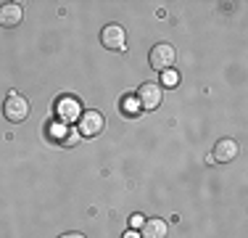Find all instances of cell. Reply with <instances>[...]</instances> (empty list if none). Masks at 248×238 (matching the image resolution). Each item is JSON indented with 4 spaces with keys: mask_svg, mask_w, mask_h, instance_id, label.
<instances>
[{
    "mask_svg": "<svg viewBox=\"0 0 248 238\" xmlns=\"http://www.w3.org/2000/svg\"><path fill=\"white\" fill-rule=\"evenodd\" d=\"M56 111H58V117H61V122H77V119L82 117L79 101L72 98V95H66V98L58 101V103H56Z\"/></svg>",
    "mask_w": 248,
    "mask_h": 238,
    "instance_id": "cell-6",
    "label": "cell"
},
{
    "mask_svg": "<svg viewBox=\"0 0 248 238\" xmlns=\"http://www.w3.org/2000/svg\"><path fill=\"white\" fill-rule=\"evenodd\" d=\"M174 56H177V53H174V48L169 45V43H158V45L151 51V67L164 74V71H169V69H172Z\"/></svg>",
    "mask_w": 248,
    "mask_h": 238,
    "instance_id": "cell-2",
    "label": "cell"
},
{
    "mask_svg": "<svg viewBox=\"0 0 248 238\" xmlns=\"http://www.w3.org/2000/svg\"><path fill=\"white\" fill-rule=\"evenodd\" d=\"M161 82H164L167 87H174L177 82H180V74H177L174 69H169V71H164V74H161Z\"/></svg>",
    "mask_w": 248,
    "mask_h": 238,
    "instance_id": "cell-10",
    "label": "cell"
},
{
    "mask_svg": "<svg viewBox=\"0 0 248 238\" xmlns=\"http://www.w3.org/2000/svg\"><path fill=\"white\" fill-rule=\"evenodd\" d=\"M21 19H24V8H21L19 3L0 5V27L14 29V27H19V24H21Z\"/></svg>",
    "mask_w": 248,
    "mask_h": 238,
    "instance_id": "cell-7",
    "label": "cell"
},
{
    "mask_svg": "<svg viewBox=\"0 0 248 238\" xmlns=\"http://www.w3.org/2000/svg\"><path fill=\"white\" fill-rule=\"evenodd\" d=\"M100 43L108 48V51H124V45H127V32H124V27H119V24H108V27L103 29V34H100Z\"/></svg>",
    "mask_w": 248,
    "mask_h": 238,
    "instance_id": "cell-5",
    "label": "cell"
},
{
    "mask_svg": "<svg viewBox=\"0 0 248 238\" xmlns=\"http://www.w3.org/2000/svg\"><path fill=\"white\" fill-rule=\"evenodd\" d=\"M161 98H164V90L161 85H153V82H145L143 87L138 90V103L143 111H153L161 106Z\"/></svg>",
    "mask_w": 248,
    "mask_h": 238,
    "instance_id": "cell-3",
    "label": "cell"
},
{
    "mask_svg": "<svg viewBox=\"0 0 248 238\" xmlns=\"http://www.w3.org/2000/svg\"><path fill=\"white\" fill-rule=\"evenodd\" d=\"M124 109H129V111H127V114H138V109H140V103H138V101H132V98H129V101H124Z\"/></svg>",
    "mask_w": 248,
    "mask_h": 238,
    "instance_id": "cell-13",
    "label": "cell"
},
{
    "mask_svg": "<svg viewBox=\"0 0 248 238\" xmlns=\"http://www.w3.org/2000/svg\"><path fill=\"white\" fill-rule=\"evenodd\" d=\"M143 214H132V228H143Z\"/></svg>",
    "mask_w": 248,
    "mask_h": 238,
    "instance_id": "cell-14",
    "label": "cell"
},
{
    "mask_svg": "<svg viewBox=\"0 0 248 238\" xmlns=\"http://www.w3.org/2000/svg\"><path fill=\"white\" fill-rule=\"evenodd\" d=\"M124 238H140V233H138V230H127V233H124Z\"/></svg>",
    "mask_w": 248,
    "mask_h": 238,
    "instance_id": "cell-15",
    "label": "cell"
},
{
    "mask_svg": "<svg viewBox=\"0 0 248 238\" xmlns=\"http://www.w3.org/2000/svg\"><path fill=\"white\" fill-rule=\"evenodd\" d=\"M235 156H238V143H235L232 138H222L214 146V159H217V162L227 164V162H232Z\"/></svg>",
    "mask_w": 248,
    "mask_h": 238,
    "instance_id": "cell-9",
    "label": "cell"
},
{
    "mask_svg": "<svg viewBox=\"0 0 248 238\" xmlns=\"http://www.w3.org/2000/svg\"><path fill=\"white\" fill-rule=\"evenodd\" d=\"M79 130H69V135L63 138V146H74V143H79Z\"/></svg>",
    "mask_w": 248,
    "mask_h": 238,
    "instance_id": "cell-12",
    "label": "cell"
},
{
    "mask_svg": "<svg viewBox=\"0 0 248 238\" xmlns=\"http://www.w3.org/2000/svg\"><path fill=\"white\" fill-rule=\"evenodd\" d=\"M79 122V135H85V138H93V135H98V133H103V127H106V119L100 111H82V117L77 119Z\"/></svg>",
    "mask_w": 248,
    "mask_h": 238,
    "instance_id": "cell-4",
    "label": "cell"
},
{
    "mask_svg": "<svg viewBox=\"0 0 248 238\" xmlns=\"http://www.w3.org/2000/svg\"><path fill=\"white\" fill-rule=\"evenodd\" d=\"M61 238H85V236H82V233H63Z\"/></svg>",
    "mask_w": 248,
    "mask_h": 238,
    "instance_id": "cell-16",
    "label": "cell"
},
{
    "mask_svg": "<svg viewBox=\"0 0 248 238\" xmlns=\"http://www.w3.org/2000/svg\"><path fill=\"white\" fill-rule=\"evenodd\" d=\"M63 133H69L66 124H58V122H53V124H50V135H53L56 140H63Z\"/></svg>",
    "mask_w": 248,
    "mask_h": 238,
    "instance_id": "cell-11",
    "label": "cell"
},
{
    "mask_svg": "<svg viewBox=\"0 0 248 238\" xmlns=\"http://www.w3.org/2000/svg\"><path fill=\"white\" fill-rule=\"evenodd\" d=\"M3 114H5L8 122H24V119L29 117L27 98H21L19 93H11L8 98H5V103H3Z\"/></svg>",
    "mask_w": 248,
    "mask_h": 238,
    "instance_id": "cell-1",
    "label": "cell"
},
{
    "mask_svg": "<svg viewBox=\"0 0 248 238\" xmlns=\"http://www.w3.org/2000/svg\"><path fill=\"white\" fill-rule=\"evenodd\" d=\"M167 233H169V225L161 217L145 220L143 228H140V238H167Z\"/></svg>",
    "mask_w": 248,
    "mask_h": 238,
    "instance_id": "cell-8",
    "label": "cell"
}]
</instances>
